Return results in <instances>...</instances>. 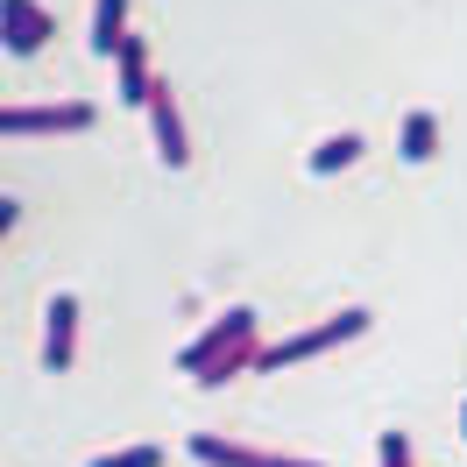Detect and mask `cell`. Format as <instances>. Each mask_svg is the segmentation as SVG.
I'll return each mask as SVG.
<instances>
[{
	"label": "cell",
	"instance_id": "1",
	"mask_svg": "<svg viewBox=\"0 0 467 467\" xmlns=\"http://www.w3.org/2000/svg\"><path fill=\"white\" fill-rule=\"evenodd\" d=\"M361 326H368V312H361V305H348V312H333V319L305 326V333H291V340H269L255 368H284V361H305V354H326V348H340V340H354Z\"/></svg>",
	"mask_w": 467,
	"mask_h": 467
},
{
	"label": "cell",
	"instance_id": "2",
	"mask_svg": "<svg viewBox=\"0 0 467 467\" xmlns=\"http://www.w3.org/2000/svg\"><path fill=\"white\" fill-rule=\"evenodd\" d=\"M248 333H255V312H248V305H234V312H220V319L205 326V333H199V340H192V348L177 354V368H184V376L199 382L205 368H213V361H220V354H227V348H241Z\"/></svg>",
	"mask_w": 467,
	"mask_h": 467
},
{
	"label": "cell",
	"instance_id": "3",
	"mask_svg": "<svg viewBox=\"0 0 467 467\" xmlns=\"http://www.w3.org/2000/svg\"><path fill=\"white\" fill-rule=\"evenodd\" d=\"M149 128H156V156H163L171 171H184V163H192V135H184V114H177V86L171 78L149 86Z\"/></svg>",
	"mask_w": 467,
	"mask_h": 467
},
{
	"label": "cell",
	"instance_id": "4",
	"mask_svg": "<svg viewBox=\"0 0 467 467\" xmlns=\"http://www.w3.org/2000/svg\"><path fill=\"white\" fill-rule=\"evenodd\" d=\"M71 354H78V297L57 291L50 305H43V368L64 376V368H71Z\"/></svg>",
	"mask_w": 467,
	"mask_h": 467
},
{
	"label": "cell",
	"instance_id": "5",
	"mask_svg": "<svg viewBox=\"0 0 467 467\" xmlns=\"http://www.w3.org/2000/svg\"><path fill=\"white\" fill-rule=\"evenodd\" d=\"M99 107L92 99H57V107H7V135H57V128H92Z\"/></svg>",
	"mask_w": 467,
	"mask_h": 467
},
{
	"label": "cell",
	"instance_id": "6",
	"mask_svg": "<svg viewBox=\"0 0 467 467\" xmlns=\"http://www.w3.org/2000/svg\"><path fill=\"white\" fill-rule=\"evenodd\" d=\"M192 453L205 467H319V461H291V453H263V446H241L220 432H192Z\"/></svg>",
	"mask_w": 467,
	"mask_h": 467
},
{
	"label": "cell",
	"instance_id": "7",
	"mask_svg": "<svg viewBox=\"0 0 467 467\" xmlns=\"http://www.w3.org/2000/svg\"><path fill=\"white\" fill-rule=\"evenodd\" d=\"M0 22H7V50H15V57H36V50L50 43V29H57L50 7H36V0H7Z\"/></svg>",
	"mask_w": 467,
	"mask_h": 467
},
{
	"label": "cell",
	"instance_id": "8",
	"mask_svg": "<svg viewBox=\"0 0 467 467\" xmlns=\"http://www.w3.org/2000/svg\"><path fill=\"white\" fill-rule=\"evenodd\" d=\"M114 86H120V99H142V107H149V86H156V71H149V43H142V36H128V43H120V57H114Z\"/></svg>",
	"mask_w": 467,
	"mask_h": 467
},
{
	"label": "cell",
	"instance_id": "9",
	"mask_svg": "<svg viewBox=\"0 0 467 467\" xmlns=\"http://www.w3.org/2000/svg\"><path fill=\"white\" fill-rule=\"evenodd\" d=\"M397 149H404L410 163H432L439 156V120L425 114V107H410V114L397 120Z\"/></svg>",
	"mask_w": 467,
	"mask_h": 467
},
{
	"label": "cell",
	"instance_id": "10",
	"mask_svg": "<svg viewBox=\"0 0 467 467\" xmlns=\"http://www.w3.org/2000/svg\"><path fill=\"white\" fill-rule=\"evenodd\" d=\"M120 43H128V0H92V50L120 57Z\"/></svg>",
	"mask_w": 467,
	"mask_h": 467
},
{
	"label": "cell",
	"instance_id": "11",
	"mask_svg": "<svg viewBox=\"0 0 467 467\" xmlns=\"http://www.w3.org/2000/svg\"><path fill=\"white\" fill-rule=\"evenodd\" d=\"M255 361H263V340H255V333H248V340H241V348H227V354H220V361H213V368H205V376H199V389H220V382H234V376H248V368H255Z\"/></svg>",
	"mask_w": 467,
	"mask_h": 467
},
{
	"label": "cell",
	"instance_id": "12",
	"mask_svg": "<svg viewBox=\"0 0 467 467\" xmlns=\"http://www.w3.org/2000/svg\"><path fill=\"white\" fill-rule=\"evenodd\" d=\"M361 149H368V142H361V135H354V128H340V135H326V142L312 149V171H319V177H333V171H348V163H354V156H361Z\"/></svg>",
	"mask_w": 467,
	"mask_h": 467
},
{
	"label": "cell",
	"instance_id": "13",
	"mask_svg": "<svg viewBox=\"0 0 467 467\" xmlns=\"http://www.w3.org/2000/svg\"><path fill=\"white\" fill-rule=\"evenodd\" d=\"M92 467H163V446H120V453H99Z\"/></svg>",
	"mask_w": 467,
	"mask_h": 467
},
{
	"label": "cell",
	"instance_id": "14",
	"mask_svg": "<svg viewBox=\"0 0 467 467\" xmlns=\"http://www.w3.org/2000/svg\"><path fill=\"white\" fill-rule=\"evenodd\" d=\"M382 467H410V439L404 432H382Z\"/></svg>",
	"mask_w": 467,
	"mask_h": 467
},
{
	"label": "cell",
	"instance_id": "15",
	"mask_svg": "<svg viewBox=\"0 0 467 467\" xmlns=\"http://www.w3.org/2000/svg\"><path fill=\"white\" fill-rule=\"evenodd\" d=\"M461 425H467V404H461Z\"/></svg>",
	"mask_w": 467,
	"mask_h": 467
}]
</instances>
